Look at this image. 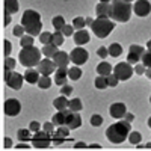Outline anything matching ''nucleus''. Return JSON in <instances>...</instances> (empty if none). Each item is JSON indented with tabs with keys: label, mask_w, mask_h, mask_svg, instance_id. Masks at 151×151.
Segmentation results:
<instances>
[{
	"label": "nucleus",
	"mask_w": 151,
	"mask_h": 151,
	"mask_svg": "<svg viewBox=\"0 0 151 151\" xmlns=\"http://www.w3.org/2000/svg\"><path fill=\"white\" fill-rule=\"evenodd\" d=\"M145 53V50L137 45V44H133L130 45V52H129V56H127V62L129 64H139L142 60V55Z\"/></svg>",
	"instance_id": "nucleus-10"
},
{
	"label": "nucleus",
	"mask_w": 151,
	"mask_h": 151,
	"mask_svg": "<svg viewBox=\"0 0 151 151\" xmlns=\"http://www.w3.org/2000/svg\"><path fill=\"white\" fill-rule=\"evenodd\" d=\"M65 139H67V137H64L62 134H59L58 132H53V133H52V141H53L55 145H62V144L65 142Z\"/></svg>",
	"instance_id": "nucleus-38"
},
{
	"label": "nucleus",
	"mask_w": 151,
	"mask_h": 151,
	"mask_svg": "<svg viewBox=\"0 0 151 151\" xmlns=\"http://www.w3.org/2000/svg\"><path fill=\"white\" fill-rule=\"evenodd\" d=\"M21 24H23V27L26 29L27 35H32V36L41 35L42 23H41V15L38 14L36 11H33V9L24 11L23 17H21Z\"/></svg>",
	"instance_id": "nucleus-2"
},
{
	"label": "nucleus",
	"mask_w": 151,
	"mask_h": 151,
	"mask_svg": "<svg viewBox=\"0 0 151 151\" xmlns=\"http://www.w3.org/2000/svg\"><path fill=\"white\" fill-rule=\"evenodd\" d=\"M70 58H71V62L74 65H83V64H86V60H88V58H89V55H88V52L85 48H82L80 45L77 47V48H73V52L70 53Z\"/></svg>",
	"instance_id": "nucleus-8"
},
{
	"label": "nucleus",
	"mask_w": 151,
	"mask_h": 151,
	"mask_svg": "<svg viewBox=\"0 0 151 151\" xmlns=\"http://www.w3.org/2000/svg\"><path fill=\"white\" fill-rule=\"evenodd\" d=\"M23 82H24V76H21L20 73H12V76L9 77V80L6 82V85L11 88V89H21V86H23Z\"/></svg>",
	"instance_id": "nucleus-14"
},
{
	"label": "nucleus",
	"mask_w": 151,
	"mask_h": 151,
	"mask_svg": "<svg viewBox=\"0 0 151 151\" xmlns=\"http://www.w3.org/2000/svg\"><path fill=\"white\" fill-rule=\"evenodd\" d=\"M121 53H122V47L119 45V44H112L110 47H109V56H112V58H118V56H121Z\"/></svg>",
	"instance_id": "nucleus-30"
},
{
	"label": "nucleus",
	"mask_w": 151,
	"mask_h": 151,
	"mask_svg": "<svg viewBox=\"0 0 151 151\" xmlns=\"http://www.w3.org/2000/svg\"><path fill=\"white\" fill-rule=\"evenodd\" d=\"M91 29H92L95 36L106 38V36H109V33L113 29H115V23H113V20H110V18H97V20H94Z\"/></svg>",
	"instance_id": "nucleus-5"
},
{
	"label": "nucleus",
	"mask_w": 151,
	"mask_h": 151,
	"mask_svg": "<svg viewBox=\"0 0 151 151\" xmlns=\"http://www.w3.org/2000/svg\"><path fill=\"white\" fill-rule=\"evenodd\" d=\"M21 110V104L18 100L15 98H9L5 101V113L8 116H17Z\"/></svg>",
	"instance_id": "nucleus-11"
},
{
	"label": "nucleus",
	"mask_w": 151,
	"mask_h": 151,
	"mask_svg": "<svg viewBox=\"0 0 151 151\" xmlns=\"http://www.w3.org/2000/svg\"><path fill=\"white\" fill-rule=\"evenodd\" d=\"M125 2H129V3H132V2H133V0H125Z\"/></svg>",
	"instance_id": "nucleus-63"
},
{
	"label": "nucleus",
	"mask_w": 151,
	"mask_h": 151,
	"mask_svg": "<svg viewBox=\"0 0 151 151\" xmlns=\"http://www.w3.org/2000/svg\"><path fill=\"white\" fill-rule=\"evenodd\" d=\"M12 52V44L6 40L5 41V55H6V58H9V53Z\"/></svg>",
	"instance_id": "nucleus-50"
},
{
	"label": "nucleus",
	"mask_w": 151,
	"mask_h": 151,
	"mask_svg": "<svg viewBox=\"0 0 151 151\" xmlns=\"http://www.w3.org/2000/svg\"><path fill=\"white\" fill-rule=\"evenodd\" d=\"M97 55L101 58V59H106V58L109 56V48H106V47H100V48L97 50Z\"/></svg>",
	"instance_id": "nucleus-45"
},
{
	"label": "nucleus",
	"mask_w": 151,
	"mask_h": 151,
	"mask_svg": "<svg viewBox=\"0 0 151 151\" xmlns=\"http://www.w3.org/2000/svg\"><path fill=\"white\" fill-rule=\"evenodd\" d=\"M142 64L147 68H151V50H145V53L142 55Z\"/></svg>",
	"instance_id": "nucleus-39"
},
{
	"label": "nucleus",
	"mask_w": 151,
	"mask_h": 151,
	"mask_svg": "<svg viewBox=\"0 0 151 151\" xmlns=\"http://www.w3.org/2000/svg\"><path fill=\"white\" fill-rule=\"evenodd\" d=\"M112 71H113V68L109 62H101V64H98V67H97V73L100 76H109V74H112Z\"/></svg>",
	"instance_id": "nucleus-24"
},
{
	"label": "nucleus",
	"mask_w": 151,
	"mask_h": 151,
	"mask_svg": "<svg viewBox=\"0 0 151 151\" xmlns=\"http://www.w3.org/2000/svg\"><path fill=\"white\" fill-rule=\"evenodd\" d=\"M62 33H64L65 36H73L74 35V26L73 24H65L64 29H62Z\"/></svg>",
	"instance_id": "nucleus-42"
},
{
	"label": "nucleus",
	"mask_w": 151,
	"mask_h": 151,
	"mask_svg": "<svg viewBox=\"0 0 151 151\" xmlns=\"http://www.w3.org/2000/svg\"><path fill=\"white\" fill-rule=\"evenodd\" d=\"M112 9H110V18L118 23H127L132 15V5L125 0H112Z\"/></svg>",
	"instance_id": "nucleus-3"
},
{
	"label": "nucleus",
	"mask_w": 151,
	"mask_h": 151,
	"mask_svg": "<svg viewBox=\"0 0 151 151\" xmlns=\"http://www.w3.org/2000/svg\"><path fill=\"white\" fill-rule=\"evenodd\" d=\"M100 2H104V3H110L112 0H100Z\"/></svg>",
	"instance_id": "nucleus-61"
},
{
	"label": "nucleus",
	"mask_w": 151,
	"mask_h": 151,
	"mask_svg": "<svg viewBox=\"0 0 151 151\" xmlns=\"http://www.w3.org/2000/svg\"><path fill=\"white\" fill-rule=\"evenodd\" d=\"M68 107L71 110H74V112H80L82 110V101H80L79 98H73V100H70Z\"/></svg>",
	"instance_id": "nucleus-36"
},
{
	"label": "nucleus",
	"mask_w": 151,
	"mask_h": 151,
	"mask_svg": "<svg viewBox=\"0 0 151 151\" xmlns=\"http://www.w3.org/2000/svg\"><path fill=\"white\" fill-rule=\"evenodd\" d=\"M124 119L129 121V122H132V121L134 119V115H133V113H129V112H127V113H125V116H124Z\"/></svg>",
	"instance_id": "nucleus-51"
},
{
	"label": "nucleus",
	"mask_w": 151,
	"mask_h": 151,
	"mask_svg": "<svg viewBox=\"0 0 151 151\" xmlns=\"http://www.w3.org/2000/svg\"><path fill=\"white\" fill-rule=\"evenodd\" d=\"M133 12L137 17H147L151 12V3L148 0H137L133 6Z\"/></svg>",
	"instance_id": "nucleus-12"
},
{
	"label": "nucleus",
	"mask_w": 151,
	"mask_h": 151,
	"mask_svg": "<svg viewBox=\"0 0 151 151\" xmlns=\"http://www.w3.org/2000/svg\"><path fill=\"white\" fill-rule=\"evenodd\" d=\"M118 82H119V79L116 77L115 74H109V76H107V83H109V86H118Z\"/></svg>",
	"instance_id": "nucleus-43"
},
{
	"label": "nucleus",
	"mask_w": 151,
	"mask_h": 151,
	"mask_svg": "<svg viewBox=\"0 0 151 151\" xmlns=\"http://www.w3.org/2000/svg\"><path fill=\"white\" fill-rule=\"evenodd\" d=\"M29 129H30L33 133H36L38 130L41 129V124H40V122H36V121H32V122H30V125H29Z\"/></svg>",
	"instance_id": "nucleus-49"
},
{
	"label": "nucleus",
	"mask_w": 151,
	"mask_h": 151,
	"mask_svg": "<svg viewBox=\"0 0 151 151\" xmlns=\"http://www.w3.org/2000/svg\"><path fill=\"white\" fill-rule=\"evenodd\" d=\"M110 9H112V5H110V3L100 2V3L95 6L97 18H110Z\"/></svg>",
	"instance_id": "nucleus-16"
},
{
	"label": "nucleus",
	"mask_w": 151,
	"mask_h": 151,
	"mask_svg": "<svg viewBox=\"0 0 151 151\" xmlns=\"http://www.w3.org/2000/svg\"><path fill=\"white\" fill-rule=\"evenodd\" d=\"M56 68H58V67H56V64H55V60L50 59V58L42 59L40 64H38V67H36V70L40 71L41 76H50L52 73L56 71Z\"/></svg>",
	"instance_id": "nucleus-9"
},
{
	"label": "nucleus",
	"mask_w": 151,
	"mask_h": 151,
	"mask_svg": "<svg viewBox=\"0 0 151 151\" xmlns=\"http://www.w3.org/2000/svg\"><path fill=\"white\" fill-rule=\"evenodd\" d=\"M52 24H53V27H55L56 30H62V29H64V26H65V20H64V17L58 15V17L53 18Z\"/></svg>",
	"instance_id": "nucleus-33"
},
{
	"label": "nucleus",
	"mask_w": 151,
	"mask_h": 151,
	"mask_svg": "<svg viewBox=\"0 0 151 151\" xmlns=\"http://www.w3.org/2000/svg\"><path fill=\"white\" fill-rule=\"evenodd\" d=\"M147 48H150V50H151V40L147 42Z\"/></svg>",
	"instance_id": "nucleus-59"
},
{
	"label": "nucleus",
	"mask_w": 151,
	"mask_h": 151,
	"mask_svg": "<svg viewBox=\"0 0 151 151\" xmlns=\"http://www.w3.org/2000/svg\"><path fill=\"white\" fill-rule=\"evenodd\" d=\"M73 38H74V42L77 44V45H85V44L89 42V33H88L85 29L76 30L74 35H73Z\"/></svg>",
	"instance_id": "nucleus-21"
},
{
	"label": "nucleus",
	"mask_w": 151,
	"mask_h": 151,
	"mask_svg": "<svg viewBox=\"0 0 151 151\" xmlns=\"http://www.w3.org/2000/svg\"><path fill=\"white\" fill-rule=\"evenodd\" d=\"M41 55H42V50L36 48L35 45L23 47L20 50L18 60L21 62V65L27 67V68H33V67H38V64L42 60L41 59Z\"/></svg>",
	"instance_id": "nucleus-4"
},
{
	"label": "nucleus",
	"mask_w": 151,
	"mask_h": 151,
	"mask_svg": "<svg viewBox=\"0 0 151 151\" xmlns=\"http://www.w3.org/2000/svg\"><path fill=\"white\" fill-rule=\"evenodd\" d=\"M130 124L129 121H118L112 124L110 127L106 130V136L112 144H122L125 139H129L130 134Z\"/></svg>",
	"instance_id": "nucleus-1"
},
{
	"label": "nucleus",
	"mask_w": 151,
	"mask_h": 151,
	"mask_svg": "<svg viewBox=\"0 0 151 151\" xmlns=\"http://www.w3.org/2000/svg\"><path fill=\"white\" fill-rule=\"evenodd\" d=\"M150 103H151V97H150Z\"/></svg>",
	"instance_id": "nucleus-64"
},
{
	"label": "nucleus",
	"mask_w": 151,
	"mask_h": 151,
	"mask_svg": "<svg viewBox=\"0 0 151 151\" xmlns=\"http://www.w3.org/2000/svg\"><path fill=\"white\" fill-rule=\"evenodd\" d=\"M91 124L94 127H100V125L103 124V116L101 115H92L91 116Z\"/></svg>",
	"instance_id": "nucleus-40"
},
{
	"label": "nucleus",
	"mask_w": 151,
	"mask_h": 151,
	"mask_svg": "<svg viewBox=\"0 0 151 151\" xmlns=\"http://www.w3.org/2000/svg\"><path fill=\"white\" fill-rule=\"evenodd\" d=\"M18 12V0H5V14Z\"/></svg>",
	"instance_id": "nucleus-22"
},
{
	"label": "nucleus",
	"mask_w": 151,
	"mask_h": 151,
	"mask_svg": "<svg viewBox=\"0 0 151 151\" xmlns=\"http://www.w3.org/2000/svg\"><path fill=\"white\" fill-rule=\"evenodd\" d=\"M129 141H130V144L137 145V144L142 141V134H141L139 132H130V134H129Z\"/></svg>",
	"instance_id": "nucleus-35"
},
{
	"label": "nucleus",
	"mask_w": 151,
	"mask_h": 151,
	"mask_svg": "<svg viewBox=\"0 0 151 151\" xmlns=\"http://www.w3.org/2000/svg\"><path fill=\"white\" fill-rule=\"evenodd\" d=\"M148 127H150V129H151V116H150V118H148Z\"/></svg>",
	"instance_id": "nucleus-60"
},
{
	"label": "nucleus",
	"mask_w": 151,
	"mask_h": 151,
	"mask_svg": "<svg viewBox=\"0 0 151 151\" xmlns=\"http://www.w3.org/2000/svg\"><path fill=\"white\" fill-rule=\"evenodd\" d=\"M109 113L112 118L115 119H121L125 116V113H127V107H125L124 103H113L110 107H109Z\"/></svg>",
	"instance_id": "nucleus-13"
},
{
	"label": "nucleus",
	"mask_w": 151,
	"mask_h": 151,
	"mask_svg": "<svg viewBox=\"0 0 151 151\" xmlns=\"http://www.w3.org/2000/svg\"><path fill=\"white\" fill-rule=\"evenodd\" d=\"M38 86H40L41 89H48V88L52 86V79H50V76H41L40 80H38Z\"/></svg>",
	"instance_id": "nucleus-28"
},
{
	"label": "nucleus",
	"mask_w": 151,
	"mask_h": 151,
	"mask_svg": "<svg viewBox=\"0 0 151 151\" xmlns=\"http://www.w3.org/2000/svg\"><path fill=\"white\" fill-rule=\"evenodd\" d=\"M11 23V14H5V26Z\"/></svg>",
	"instance_id": "nucleus-55"
},
{
	"label": "nucleus",
	"mask_w": 151,
	"mask_h": 151,
	"mask_svg": "<svg viewBox=\"0 0 151 151\" xmlns=\"http://www.w3.org/2000/svg\"><path fill=\"white\" fill-rule=\"evenodd\" d=\"M9 147H12V141L9 137H5V148H9Z\"/></svg>",
	"instance_id": "nucleus-54"
},
{
	"label": "nucleus",
	"mask_w": 151,
	"mask_h": 151,
	"mask_svg": "<svg viewBox=\"0 0 151 151\" xmlns=\"http://www.w3.org/2000/svg\"><path fill=\"white\" fill-rule=\"evenodd\" d=\"M24 32H26V29L23 27V24H17V26L14 27V30H12V33H14L15 36H18V38L24 36Z\"/></svg>",
	"instance_id": "nucleus-41"
},
{
	"label": "nucleus",
	"mask_w": 151,
	"mask_h": 151,
	"mask_svg": "<svg viewBox=\"0 0 151 151\" xmlns=\"http://www.w3.org/2000/svg\"><path fill=\"white\" fill-rule=\"evenodd\" d=\"M94 85H95L97 89H106V86H109L107 76H98V77L95 79V82H94Z\"/></svg>",
	"instance_id": "nucleus-27"
},
{
	"label": "nucleus",
	"mask_w": 151,
	"mask_h": 151,
	"mask_svg": "<svg viewBox=\"0 0 151 151\" xmlns=\"http://www.w3.org/2000/svg\"><path fill=\"white\" fill-rule=\"evenodd\" d=\"M64 33H62V30H55L53 32V44L55 45H62V44H64Z\"/></svg>",
	"instance_id": "nucleus-32"
},
{
	"label": "nucleus",
	"mask_w": 151,
	"mask_h": 151,
	"mask_svg": "<svg viewBox=\"0 0 151 151\" xmlns=\"http://www.w3.org/2000/svg\"><path fill=\"white\" fill-rule=\"evenodd\" d=\"M73 26H74L76 30H82V29L86 26V20H85L83 17H76V18L73 20Z\"/></svg>",
	"instance_id": "nucleus-34"
},
{
	"label": "nucleus",
	"mask_w": 151,
	"mask_h": 151,
	"mask_svg": "<svg viewBox=\"0 0 151 151\" xmlns=\"http://www.w3.org/2000/svg\"><path fill=\"white\" fill-rule=\"evenodd\" d=\"M60 94H62V95H71V94H73V86H71V85L60 86Z\"/></svg>",
	"instance_id": "nucleus-44"
},
{
	"label": "nucleus",
	"mask_w": 151,
	"mask_h": 151,
	"mask_svg": "<svg viewBox=\"0 0 151 151\" xmlns=\"http://www.w3.org/2000/svg\"><path fill=\"white\" fill-rule=\"evenodd\" d=\"M33 36L32 35H26V36H21L20 38V44L21 47H29V45H33Z\"/></svg>",
	"instance_id": "nucleus-37"
},
{
	"label": "nucleus",
	"mask_w": 151,
	"mask_h": 151,
	"mask_svg": "<svg viewBox=\"0 0 151 151\" xmlns=\"http://www.w3.org/2000/svg\"><path fill=\"white\" fill-rule=\"evenodd\" d=\"M74 148H76V150H80V148H88V145H86V144H83V142H77V144L74 145Z\"/></svg>",
	"instance_id": "nucleus-52"
},
{
	"label": "nucleus",
	"mask_w": 151,
	"mask_h": 151,
	"mask_svg": "<svg viewBox=\"0 0 151 151\" xmlns=\"http://www.w3.org/2000/svg\"><path fill=\"white\" fill-rule=\"evenodd\" d=\"M82 125V116L79 112H74L71 110L70 115H68V119H67V127H70V130H76Z\"/></svg>",
	"instance_id": "nucleus-15"
},
{
	"label": "nucleus",
	"mask_w": 151,
	"mask_h": 151,
	"mask_svg": "<svg viewBox=\"0 0 151 151\" xmlns=\"http://www.w3.org/2000/svg\"><path fill=\"white\" fill-rule=\"evenodd\" d=\"M67 80H68V70H67V67L58 68V71L55 73V83L64 86V85H67Z\"/></svg>",
	"instance_id": "nucleus-19"
},
{
	"label": "nucleus",
	"mask_w": 151,
	"mask_h": 151,
	"mask_svg": "<svg viewBox=\"0 0 151 151\" xmlns=\"http://www.w3.org/2000/svg\"><path fill=\"white\" fill-rule=\"evenodd\" d=\"M42 130H45V132H48V133H53V132H55V124H53V121H52V122H45V124L42 125Z\"/></svg>",
	"instance_id": "nucleus-48"
},
{
	"label": "nucleus",
	"mask_w": 151,
	"mask_h": 151,
	"mask_svg": "<svg viewBox=\"0 0 151 151\" xmlns=\"http://www.w3.org/2000/svg\"><path fill=\"white\" fill-rule=\"evenodd\" d=\"M40 41H41L42 45H45V44H53V33H50V32H41Z\"/></svg>",
	"instance_id": "nucleus-31"
},
{
	"label": "nucleus",
	"mask_w": 151,
	"mask_h": 151,
	"mask_svg": "<svg viewBox=\"0 0 151 151\" xmlns=\"http://www.w3.org/2000/svg\"><path fill=\"white\" fill-rule=\"evenodd\" d=\"M145 71H147V67L144 64H136V67H134V73L136 74L142 76V74H145Z\"/></svg>",
	"instance_id": "nucleus-47"
},
{
	"label": "nucleus",
	"mask_w": 151,
	"mask_h": 151,
	"mask_svg": "<svg viewBox=\"0 0 151 151\" xmlns=\"http://www.w3.org/2000/svg\"><path fill=\"white\" fill-rule=\"evenodd\" d=\"M68 77L71 79V80H79L80 77H82V70L76 65V67H73V68H70L68 70Z\"/></svg>",
	"instance_id": "nucleus-29"
},
{
	"label": "nucleus",
	"mask_w": 151,
	"mask_h": 151,
	"mask_svg": "<svg viewBox=\"0 0 151 151\" xmlns=\"http://www.w3.org/2000/svg\"><path fill=\"white\" fill-rule=\"evenodd\" d=\"M86 20V24H89V26H92V23H94V20L91 18V17H88V18H85Z\"/></svg>",
	"instance_id": "nucleus-58"
},
{
	"label": "nucleus",
	"mask_w": 151,
	"mask_h": 151,
	"mask_svg": "<svg viewBox=\"0 0 151 151\" xmlns=\"http://www.w3.org/2000/svg\"><path fill=\"white\" fill-rule=\"evenodd\" d=\"M68 100H67V95H62V97H58L55 101H53V106L58 109V110H64V109H68Z\"/></svg>",
	"instance_id": "nucleus-25"
},
{
	"label": "nucleus",
	"mask_w": 151,
	"mask_h": 151,
	"mask_svg": "<svg viewBox=\"0 0 151 151\" xmlns=\"http://www.w3.org/2000/svg\"><path fill=\"white\" fill-rule=\"evenodd\" d=\"M15 148H17V150H21V148H23V150H29V148H30V145H24V144H21V142H20V145H15Z\"/></svg>",
	"instance_id": "nucleus-53"
},
{
	"label": "nucleus",
	"mask_w": 151,
	"mask_h": 151,
	"mask_svg": "<svg viewBox=\"0 0 151 151\" xmlns=\"http://www.w3.org/2000/svg\"><path fill=\"white\" fill-rule=\"evenodd\" d=\"M52 133H48L45 130H38L33 137H32V145L38 150H44V148H48L50 145H52Z\"/></svg>",
	"instance_id": "nucleus-6"
},
{
	"label": "nucleus",
	"mask_w": 151,
	"mask_h": 151,
	"mask_svg": "<svg viewBox=\"0 0 151 151\" xmlns=\"http://www.w3.org/2000/svg\"><path fill=\"white\" fill-rule=\"evenodd\" d=\"M88 148H95V150H100V148H101V145H98V144H92V145H88Z\"/></svg>",
	"instance_id": "nucleus-56"
},
{
	"label": "nucleus",
	"mask_w": 151,
	"mask_h": 151,
	"mask_svg": "<svg viewBox=\"0 0 151 151\" xmlns=\"http://www.w3.org/2000/svg\"><path fill=\"white\" fill-rule=\"evenodd\" d=\"M145 148H150V150H151V142H150V144H147V145H145Z\"/></svg>",
	"instance_id": "nucleus-62"
},
{
	"label": "nucleus",
	"mask_w": 151,
	"mask_h": 151,
	"mask_svg": "<svg viewBox=\"0 0 151 151\" xmlns=\"http://www.w3.org/2000/svg\"><path fill=\"white\" fill-rule=\"evenodd\" d=\"M58 52H59L58 45H55V44H45V45L42 47V55H44L45 58H50V59H52Z\"/></svg>",
	"instance_id": "nucleus-23"
},
{
	"label": "nucleus",
	"mask_w": 151,
	"mask_h": 151,
	"mask_svg": "<svg viewBox=\"0 0 151 151\" xmlns=\"http://www.w3.org/2000/svg\"><path fill=\"white\" fill-rule=\"evenodd\" d=\"M134 70L132 68V64L129 62H119V64L113 68V74L116 76L119 80H129L133 76Z\"/></svg>",
	"instance_id": "nucleus-7"
},
{
	"label": "nucleus",
	"mask_w": 151,
	"mask_h": 151,
	"mask_svg": "<svg viewBox=\"0 0 151 151\" xmlns=\"http://www.w3.org/2000/svg\"><path fill=\"white\" fill-rule=\"evenodd\" d=\"M52 59L55 60V64H56V67H58V68H60V67H68L70 60H71L70 55H68V53H65V52H58Z\"/></svg>",
	"instance_id": "nucleus-18"
},
{
	"label": "nucleus",
	"mask_w": 151,
	"mask_h": 151,
	"mask_svg": "<svg viewBox=\"0 0 151 151\" xmlns=\"http://www.w3.org/2000/svg\"><path fill=\"white\" fill-rule=\"evenodd\" d=\"M32 130L30 129H21V130H18V139H20V142H27V141H32Z\"/></svg>",
	"instance_id": "nucleus-26"
},
{
	"label": "nucleus",
	"mask_w": 151,
	"mask_h": 151,
	"mask_svg": "<svg viewBox=\"0 0 151 151\" xmlns=\"http://www.w3.org/2000/svg\"><path fill=\"white\" fill-rule=\"evenodd\" d=\"M23 76H24V82H27V83H30V85L38 83V80H40V77H41L40 71L35 70V68H27L26 71H24Z\"/></svg>",
	"instance_id": "nucleus-20"
},
{
	"label": "nucleus",
	"mask_w": 151,
	"mask_h": 151,
	"mask_svg": "<svg viewBox=\"0 0 151 151\" xmlns=\"http://www.w3.org/2000/svg\"><path fill=\"white\" fill-rule=\"evenodd\" d=\"M14 67H15V60L12 59V58H6V60H5V70H14Z\"/></svg>",
	"instance_id": "nucleus-46"
},
{
	"label": "nucleus",
	"mask_w": 151,
	"mask_h": 151,
	"mask_svg": "<svg viewBox=\"0 0 151 151\" xmlns=\"http://www.w3.org/2000/svg\"><path fill=\"white\" fill-rule=\"evenodd\" d=\"M145 76H147V77L151 80V68H147V71H145Z\"/></svg>",
	"instance_id": "nucleus-57"
},
{
	"label": "nucleus",
	"mask_w": 151,
	"mask_h": 151,
	"mask_svg": "<svg viewBox=\"0 0 151 151\" xmlns=\"http://www.w3.org/2000/svg\"><path fill=\"white\" fill-rule=\"evenodd\" d=\"M71 109H64V110H58V113H55L52 121L55 125H67V119H68V115H70Z\"/></svg>",
	"instance_id": "nucleus-17"
}]
</instances>
